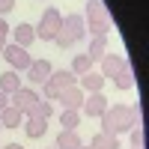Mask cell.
<instances>
[{"label": "cell", "mask_w": 149, "mask_h": 149, "mask_svg": "<svg viewBox=\"0 0 149 149\" xmlns=\"http://www.w3.org/2000/svg\"><path fill=\"white\" fill-rule=\"evenodd\" d=\"M98 119H102V131L119 137V134L131 131L134 125H140V107H134V104H113V107H107Z\"/></svg>", "instance_id": "obj_1"}, {"label": "cell", "mask_w": 149, "mask_h": 149, "mask_svg": "<svg viewBox=\"0 0 149 149\" xmlns=\"http://www.w3.org/2000/svg\"><path fill=\"white\" fill-rule=\"evenodd\" d=\"M113 21H110V12L102 0H86V9H84V30L90 36H107Z\"/></svg>", "instance_id": "obj_2"}, {"label": "cell", "mask_w": 149, "mask_h": 149, "mask_svg": "<svg viewBox=\"0 0 149 149\" xmlns=\"http://www.w3.org/2000/svg\"><path fill=\"white\" fill-rule=\"evenodd\" d=\"M63 30V15H60V9L54 6H48L42 12V18L39 24H36V39H42V42H54V36Z\"/></svg>", "instance_id": "obj_3"}, {"label": "cell", "mask_w": 149, "mask_h": 149, "mask_svg": "<svg viewBox=\"0 0 149 149\" xmlns=\"http://www.w3.org/2000/svg\"><path fill=\"white\" fill-rule=\"evenodd\" d=\"M39 102H42V98H39V93H36L33 86H21L18 93L9 95V104L18 107L24 116H36V107H39Z\"/></svg>", "instance_id": "obj_4"}, {"label": "cell", "mask_w": 149, "mask_h": 149, "mask_svg": "<svg viewBox=\"0 0 149 149\" xmlns=\"http://www.w3.org/2000/svg\"><path fill=\"white\" fill-rule=\"evenodd\" d=\"M3 60L9 63V69H12V72H27V66L33 63L30 51H27V48H21V45H15V42H6Z\"/></svg>", "instance_id": "obj_5"}, {"label": "cell", "mask_w": 149, "mask_h": 149, "mask_svg": "<svg viewBox=\"0 0 149 149\" xmlns=\"http://www.w3.org/2000/svg\"><path fill=\"white\" fill-rule=\"evenodd\" d=\"M128 69L131 66H128V60L122 54H104L102 57V72H98V74H102L104 81H113V78H119V74L128 72Z\"/></svg>", "instance_id": "obj_6"}, {"label": "cell", "mask_w": 149, "mask_h": 149, "mask_svg": "<svg viewBox=\"0 0 149 149\" xmlns=\"http://www.w3.org/2000/svg\"><path fill=\"white\" fill-rule=\"evenodd\" d=\"M51 72H54V66H51V60H33V63L27 66V72H24V74H27V81L33 84V86H42L48 78H51Z\"/></svg>", "instance_id": "obj_7"}, {"label": "cell", "mask_w": 149, "mask_h": 149, "mask_svg": "<svg viewBox=\"0 0 149 149\" xmlns=\"http://www.w3.org/2000/svg\"><path fill=\"white\" fill-rule=\"evenodd\" d=\"M107 107H110V102H107L102 93H90V95L84 98V104H81L84 116H90V119H98V116H102Z\"/></svg>", "instance_id": "obj_8"}, {"label": "cell", "mask_w": 149, "mask_h": 149, "mask_svg": "<svg viewBox=\"0 0 149 149\" xmlns=\"http://www.w3.org/2000/svg\"><path fill=\"white\" fill-rule=\"evenodd\" d=\"M84 98H86V93L81 90L78 84H74V86H66V90H60V98H57V102L63 104V110H81Z\"/></svg>", "instance_id": "obj_9"}, {"label": "cell", "mask_w": 149, "mask_h": 149, "mask_svg": "<svg viewBox=\"0 0 149 149\" xmlns=\"http://www.w3.org/2000/svg\"><path fill=\"white\" fill-rule=\"evenodd\" d=\"M63 33L69 36L72 42L86 39V30H84V15H81V12H72V15H66V18H63Z\"/></svg>", "instance_id": "obj_10"}, {"label": "cell", "mask_w": 149, "mask_h": 149, "mask_svg": "<svg viewBox=\"0 0 149 149\" xmlns=\"http://www.w3.org/2000/svg\"><path fill=\"white\" fill-rule=\"evenodd\" d=\"M24 134H27L30 140H39L45 137V131H48V119L45 116H24Z\"/></svg>", "instance_id": "obj_11"}, {"label": "cell", "mask_w": 149, "mask_h": 149, "mask_svg": "<svg viewBox=\"0 0 149 149\" xmlns=\"http://www.w3.org/2000/svg\"><path fill=\"white\" fill-rule=\"evenodd\" d=\"M12 42L21 45V48H30L36 42V27L33 24H18V27H12Z\"/></svg>", "instance_id": "obj_12"}, {"label": "cell", "mask_w": 149, "mask_h": 149, "mask_svg": "<svg viewBox=\"0 0 149 149\" xmlns=\"http://www.w3.org/2000/svg\"><path fill=\"white\" fill-rule=\"evenodd\" d=\"M81 146H84V140H81L78 128H74V131H66V128H60L57 140H54V149H81Z\"/></svg>", "instance_id": "obj_13"}, {"label": "cell", "mask_w": 149, "mask_h": 149, "mask_svg": "<svg viewBox=\"0 0 149 149\" xmlns=\"http://www.w3.org/2000/svg\"><path fill=\"white\" fill-rule=\"evenodd\" d=\"M78 86H81V90H84L86 95H90V93H102L104 78H102V74H98V72L93 69V72H86V74H81V78H78Z\"/></svg>", "instance_id": "obj_14"}, {"label": "cell", "mask_w": 149, "mask_h": 149, "mask_svg": "<svg viewBox=\"0 0 149 149\" xmlns=\"http://www.w3.org/2000/svg\"><path fill=\"white\" fill-rule=\"evenodd\" d=\"M0 125H3V128H18V125H24V113L18 107L9 104V107L0 110Z\"/></svg>", "instance_id": "obj_15"}, {"label": "cell", "mask_w": 149, "mask_h": 149, "mask_svg": "<svg viewBox=\"0 0 149 149\" xmlns=\"http://www.w3.org/2000/svg\"><path fill=\"white\" fill-rule=\"evenodd\" d=\"M0 90H3L6 95H12V93H18V90H21V78H18V72H12V69H6L3 74H0Z\"/></svg>", "instance_id": "obj_16"}, {"label": "cell", "mask_w": 149, "mask_h": 149, "mask_svg": "<svg viewBox=\"0 0 149 149\" xmlns=\"http://www.w3.org/2000/svg\"><path fill=\"white\" fill-rule=\"evenodd\" d=\"M104 54H107V36H93V39H90V48H86V57L95 63V60H102Z\"/></svg>", "instance_id": "obj_17"}, {"label": "cell", "mask_w": 149, "mask_h": 149, "mask_svg": "<svg viewBox=\"0 0 149 149\" xmlns=\"http://www.w3.org/2000/svg\"><path fill=\"white\" fill-rule=\"evenodd\" d=\"M48 81H51L54 86H60V90H66V86H74V84H78V78H74L69 69H54Z\"/></svg>", "instance_id": "obj_18"}, {"label": "cell", "mask_w": 149, "mask_h": 149, "mask_svg": "<svg viewBox=\"0 0 149 149\" xmlns=\"http://www.w3.org/2000/svg\"><path fill=\"white\" fill-rule=\"evenodd\" d=\"M90 146L93 149H119V137H113V134H107V131H98V134H93Z\"/></svg>", "instance_id": "obj_19"}, {"label": "cell", "mask_w": 149, "mask_h": 149, "mask_svg": "<svg viewBox=\"0 0 149 149\" xmlns=\"http://www.w3.org/2000/svg\"><path fill=\"white\" fill-rule=\"evenodd\" d=\"M74 78H81V74H86V72H93V60L86 57V54H74L72 57V69H69Z\"/></svg>", "instance_id": "obj_20"}, {"label": "cell", "mask_w": 149, "mask_h": 149, "mask_svg": "<svg viewBox=\"0 0 149 149\" xmlns=\"http://www.w3.org/2000/svg\"><path fill=\"white\" fill-rule=\"evenodd\" d=\"M60 125L66 131H74L81 125V110H63V113H60Z\"/></svg>", "instance_id": "obj_21"}, {"label": "cell", "mask_w": 149, "mask_h": 149, "mask_svg": "<svg viewBox=\"0 0 149 149\" xmlns=\"http://www.w3.org/2000/svg\"><path fill=\"white\" fill-rule=\"evenodd\" d=\"M113 86H116V90H131V86H134V74H131V69L122 72L119 78H113Z\"/></svg>", "instance_id": "obj_22"}, {"label": "cell", "mask_w": 149, "mask_h": 149, "mask_svg": "<svg viewBox=\"0 0 149 149\" xmlns=\"http://www.w3.org/2000/svg\"><path fill=\"white\" fill-rule=\"evenodd\" d=\"M42 95H45V102H57L60 98V86H54L51 81H45L42 84Z\"/></svg>", "instance_id": "obj_23"}, {"label": "cell", "mask_w": 149, "mask_h": 149, "mask_svg": "<svg viewBox=\"0 0 149 149\" xmlns=\"http://www.w3.org/2000/svg\"><path fill=\"white\" fill-rule=\"evenodd\" d=\"M54 45H57V48H60V51H69V48H72V45H74V42H72V39H69V36H66V33H63V30H60V33H57V36H54Z\"/></svg>", "instance_id": "obj_24"}, {"label": "cell", "mask_w": 149, "mask_h": 149, "mask_svg": "<svg viewBox=\"0 0 149 149\" xmlns=\"http://www.w3.org/2000/svg\"><path fill=\"white\" fill-rule=\"evenodd\" d=\"M51 113H54V102H39V107H36V116L51 119Z\"/></svg>", "instance_id": "obj_25"}, {"label": "cell", "mask_w": 149, "mask_h": 149, "mask_svg": "<svg viewBox=\"0 0 149 149\" xmlns=\"http://www.w3.org/2000/svg\"><path fill=\"white\" fill-rule=\"evenodd\" d=\"M128 134H131V146H143V125H134Z\"/></svg>", "instance_id": "obj_26"}, {"label": "cell", "mask_w": 149, "mask_h": 149, "mask_svg": "<svg viewBox=\"0 0 149 149\" xmlns=\"http://www.w3.org/2000/svg\"><path fill=\"white\" fill-rule=\"evenodd\" d=\"M12 9H15V0H0V18H6Z\"/></svg>", "instance_id": "obj_27"}, {"label": "cell", "mask_w": 149, "mask_h": 149, "mask_svg": "<svg viewBox=\"0 0 149 149\" xmlns=\"http://www.w3.org/2000/svg\"><path fill=\"white\" fill-rule=\"evenodd\" d=\"M9 33H12V27H9V21H6V18H0V36H3V39H6Z\"/></svg>", "instance_id": "obj_28"}, {"label": "cell", "mask_w": 149, "mask_h": 149, "mask_svg": "<svg viewBox=\"0 0 149 149\" xmlns=\"http://www.w3.org/2000/svg\"><path fill=\"white\" fill-rule=\"evenodd\" d=\"M3 107H9V95H6L3 90H0V110H3Z\"/></svg>", "instance_id": "obj_29"}, {"label": "cell", "mask_w": 149, "mask_h": 149, "mask_svg": "<svg viewBox=\"0 0 149 149\" xmlns=\"http://www.w3.org/2000/svg\"><path fill=\"white\" fill-rule=\"evenodd\" d=\"M3 51H6V39L0 36V57H3Z\"/></svg>", "instance_id": "obj_30"}, {"label": "cell", "mask_w": 149, "mask_h": 149, "mask_svg": "<svg viewBox=\"0 0 149 149\" xmlns=\"http://www.w3.org/2000/svg\"><path fill=\"white\" fill-rule=\"evenodd\" d=\"M3 149H24V146H18V143H9V146H3Z\"/></svg>", "instance_id": "obj_31"}, {"label": "cell", "mask_w": 149, "mask_h": 149, "mask_svg": "<svg viewBox=\"0 0 149 149\" xmlns=\"http://www.w3.org/2000/svg\"><path fill=\"white\" fill-rule=\"evenodd\" d=\"M131 149H143V146H131Z\"/></svg>", "instance_id": "obj_32"}, {"label": "cell", "mask_w": 149, "mask_h": 149, "mask_svg": "<svg viewBox=\"0 0 149 149\" xmlns=\"http://www.w3.org/2000/svg\"><path fill=\"white\" fill-rule=\"evenodd\" d=\"M81 149H93V146H81Z\"/></svg>", "instance_id": "obj_33"}, {"label": "cell", "mask_w": 149, "mask_h": 149, "mask_svg": "<svg viewBox=\"0 0 149 149\" xmlns=\"http://www.w3.org/2000/svg\"><path fill=\"white\" fill-rule=\"evenodd\" d=\"M0 128H3V125H0Z\"/></svg>", "instance_id": "obj_34"}]
</instances>
